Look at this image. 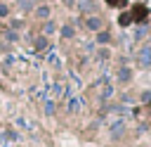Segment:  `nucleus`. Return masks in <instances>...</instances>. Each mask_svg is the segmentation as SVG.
<instances>
[{"label": "nucleus", "mask_w": 151, "mask_h": 147, "mask_svg": "<svg viewBox=\"0 0 151 147\" xmlns=\"http://www.w3.org/2000/svg\"><path fill=\"white\" fill-rule=\"evenodd\" d=\"M130 21H132V17H130V12H123V14L118 17V24H120V26H127Z\"/></svg>", "instance_id": "obj_2"}, {"label": "nucleus", "mask_w": 151, "mask_h": 147, "mask_svg": "<svg viewBox=\"0 0 151 147\" xmlns=\"http://www.w3.org/2000/svg\"><path fill=\"white\" fill-rule=\"evenodd\" d=\"M7 12H9V7L7 5H0V17H7Z\"/></svg>", "instance_id": "obj_3"}, {"label": "nucleus", "mask_w": 151, "mask_h": 147, "mask_svg": "<svg viewBox=\"0 0 151 147\" xmlns=\"http://www.w3.org/2000/svg\"><path fill=\"white\" fill-rule=\"evenodd\" d=\"M109 5H120V0H106Z\"/></svg>", "instance_id": "obj_4"}, {"label": "nucleus", "mask_w": 151, "mask_h": 147, "mask_svg": "<svg viewBox=\"0 0 151 147\" xmlns=\"http://www.w3.org/2000/svg\"><path fill=\"white\" fill-rule=\"evenodd\" d=\"M146 14H149V12H146V7H144V5H134V7H132V12H130L132 21H144V19H146Z\"/></svg>", "instance_id": "obj_1"}]
</instances>
